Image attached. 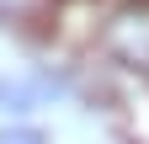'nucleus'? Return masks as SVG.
Returning <instances> with one entry per match:
<instances>
[{
    "label": "nucleus",
    "mask_w": 149,
    "mask_h": 144,
    "mask_svg": "<svg viewBox=\"0 0 149 144\" xmlns=\"http://www.w3.org/2000/svg\"><path fill=\"white\" fill-rule=\"evenodd\" d=\"M101 53L123 69L149 75V0H128L101 22Z\"/></svg>",
    "instance_id": "f257e3e1"
},
{
    "label": "nucleus",
    "mask_w": 149,
    "mask_h": 144,
    "mask_svg": "<svg viewBox=\"0 0 149 144\" xmlns=\"http://www.w3.org/2000/svg\"><path fill=\"white\" fill-rule=\"evenodd\" d=\"M64 91V80L59 75H27V80H0V107L6 112H32L37 101H48V96H59Z\"/></svg>",
    "instance_id": "f03ea898"
},
{
    "label": "nucleus",
    "mask_w": 149,
    "mask_h": 144,
    "mask_svg": "<svg viewBox=\"0 0 149 144\" xmlns=\"http://www.w3.org/2000/svg\"><path fill=\"white\" fill-rule=\"evenodd\" d=\"M0 144H48V134L37 123H6L0 128Z\"/></svg>",
    "instance_id": "7ed1b4c3"
},
{
    "label": "nucleus",
    "mask_w": 149,
    "mask_h": 144,
    "mask_svg": "<svg viewBox=\"0 0 149 144\" xmlns=\"http://www.w3.org/2000/svg\"><path fill=\"white\" fill-rule=\"evenodd\" d=\"M37 0H0V16H22V11H32Z\"/></svg>",
    "instance_id": "20e7f679"
}]
</instances>
